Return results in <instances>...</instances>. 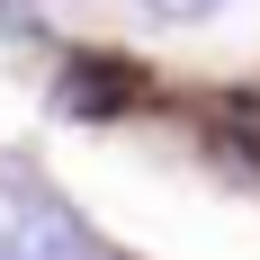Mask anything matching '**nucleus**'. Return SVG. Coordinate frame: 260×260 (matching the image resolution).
<instances>
[{
	"instance_id": "3",
	"label": "nucleus",
	"mask_w": 260,
	"mask_h": 260,
	"mask_svg": "<svg viewBox=\"0 0 260 260\" xmlns=\"http://www.w3.org/2000/svg\"><path fill=\"white\" fill-rule=\"evenodd\" d=\"M224 0H144V18H161V27H198V18H215Z\"/></svg>"
},
{
	"instance_id": "2",
	"label": "nucleus",
	"mask_w": 260,
	"mask_h": 260,
	"mask_svg": "<svg viewBox=\"0 0 260 260\" xmlns=\"http://www.w3.org/2000/svg\"><path fill=\"white\" fill-rule=\"evenodd\" d=\"M135 90H144V72L117 63V54H72V72H63V108H72V117H108V108H126Z\"/></svg>"
},
{
	"instance_id": "1",
	"label": "nucleus",
	"mask_w": 260,
	"mask_h": 260,
	"mask_svg": "<svg viewBox=\"0 0 260 260\" xmlns=\"http://www.w3.org/2000/svg\"><path fill=\"white\" fill-rule=\"evenodd\" d=\"M0 260H108V251L54 188L0 171Z\"/></svg>"
}]
</instances>
